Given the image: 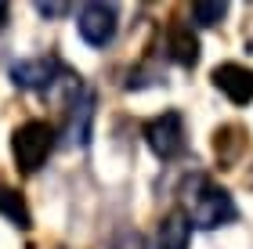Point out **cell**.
Here are the masks:
<instances>
[{"mask_svg": "<svg viewBox=\"0 0 253 249\" xmlns=\"http://www.w3.org/2000/svg\"><path fill=\"white\" fill-rule=\"evenodd\" d=\"M188 217L192 228H203V231H213V228H224V224H232L239 217L235 210V199L228 195L221 184H213L210 177L195 174L185 188V210H181Z\"/></svg>", "mask_w": 253, "mask_h": 249, "instance_id": "1", "label": "cell"}, {"mask_svg": "<svg viewBox=\"0 0 253 249\" xmlns=\"http://www.w3.org/2000/svg\"><path fill=\"white\" fill-rule=\"evenodd\" d=\"M11 83L22 90H51L58 80H65L69 69L54 58V54H40V58H22L7 69Z\"/></svg>", "mask_w": 253, "mask_h": 249, "instance_id": "4", "label": "cell"}, {"mask_svg": "<svg viewBox=\"0 0 253 249\" xmlns=\"http://www.w3.org/2000/svg\"><path fill=\"white\" fill-rule=\"evenodd\" d=\"M11 152L22 174H37L47 163V155L54 152V127L43 119H29L11 134Z\"/></svg>", "mask_w": 253, "mask_h": 249, "instance_id": "2", "label": "cell"}, {"mask_svg": "<svg viewBox=\"0 0 253 249\" xmlns=\"http://www.w3.org/2000/svg\"><path fill=\"white\" fill-rule=\"evenodd\" d=\"M76 29L84 36V43H90V47H109L116 29H120L116 4H84L80 18H76Z\"/></svg>", "mask_w": 253, "mask_h": 249, "instance_id": "5", "label": "cell"}, {"mask_svg": "<svg viewBox=\"0 0 253 249\" xmlns=\"http://www.w3.org/2000/svg\"><path fill=\"white\" fill-rule=\"evenodd\" d=\"M213 87L232 101V105H250L253 101V69L250 65H239V62H224L210 72Z\"/></svg>", "mask_w": 253, "mask_h": 249, "instance_id": "6", "label": "cell"}, {"mask_svg": "<svg viewBox=\"0 0 253 249\" xmlns=\"http://www.w3.org/2000/svg\"><path fill=\"white\" fill-rule=\"evenodd\" d=\"M0 217H7V220L15 224V228H22V231L33 228V213H29L26 199H22L15 188H0Z\"/></svg>", "mask_w": 253, "mask_h": 249, "instance_id": "10", "label": "cell"}, {"mask_svg": "<svg viewBox=\"0 0 253 249\" xmlns=\"http://www.w3.org/2000/svg\"><path fill=\"white\" fill-rule=\"evenodd\" d=\"M159 249H188L192 242V224L181 210H170L163 220H159Z\"/></svg>", "mask_w": 253, "mask_h": 249, "instance_id": "9", "label": "cell"}, {"mask_svg": "<svg viewBox=\"0 0 253 249\" xmlns=\"http://www.w3.org/2000/svg\"><path fill=\"white\" fill-rule=\"evenodd\" d=\"M145 134V144L152 148L156 159H177L181 152H185V119H181V112H163V116H152L141 127Z\"/></svg>", "mask_w": 253, "mask_h": 249, "instance_id": "3", "label": "cell"}, {"mask_svg": "<svg viewBox=\"0 0 253 249\" xmlns=\"http://www.w3.org/2000/svg\"><path fill=\"white\" fill-rule=\"evenodd\" d=\"M7 26V4H0V29Z\"/></svg>", "mask_w": 253, "mask_h": 249, "instance_id": "14", "label": "cell"}, {"mask_svg": "<svg viewBox=\"0 0 253 249\" xmlns=\"http://www.w3.org/2000/svg\"><path fill=\"white\" fill-rule=\"evenodd\" d=\"M90 123H94V94L80 87L76 94H73V105H69V123H65L69 144L87 148V144H90Z\"/></svg>", "mask_w": 253, "mask_h": 249, "instance_id": "7", "label": "cell"}, {"mask_svg": "<svg viewBox=\"0 0 253 249\" xmlns=\"http://www.w3.org/2000/svg\"><path fill=\"white\" fill-rule=\"evenodd\" d=\"M243 130L239 127H224V130H217L213 134V152H217V159H221L224 166H232L239 159V152H243Z\"/></svg>", "mask_w": 253, "mask_h": 249, "instance_id": "11", "label": "cell"}, {"mask_svg": "<svg viewBox=\"0 0 253 249\" xmlns=\"http://www.w3.org/2000/svg\"><path fill=\"white\" fill-rule=\"evenodd\" d=\"M228 15V4L224 0H195L192 4V18H195V26H217V22H221Z\"/></svg>", "mask_w": 253, "mask_h": 249, "instance_id": "12", "label": "cell"}, {"mask_svg": "<svg viewBox=\"0 0 253 249\" xmlns=\"http://www.w3.org/2000/svg\"><path fill=\"white\" fill-rule=\"evenodd\" d=\"M37 11H40L43 18H58V15H69L73 4H37Z\"/></svg>", "mask_w": 253, "mask_h": 249, "instance_id": "13", "label": "cell"}, {"mask_svg": "<svg viewBox=\"0 0 253 249\" xmlns=\"http://www.w3.org/2000/svg\"><path fill=\"white\" fill-rule=\"evenodd\" d=\"M167 51H170V58H174L177 65H185V69H192V65L199 62V36L192 33L188 22H174V26H170Z\"/></svg>", "mask_w": 253, "mask_h": 249, "instance_id": "8", "label": "cell"}]
</instances>
